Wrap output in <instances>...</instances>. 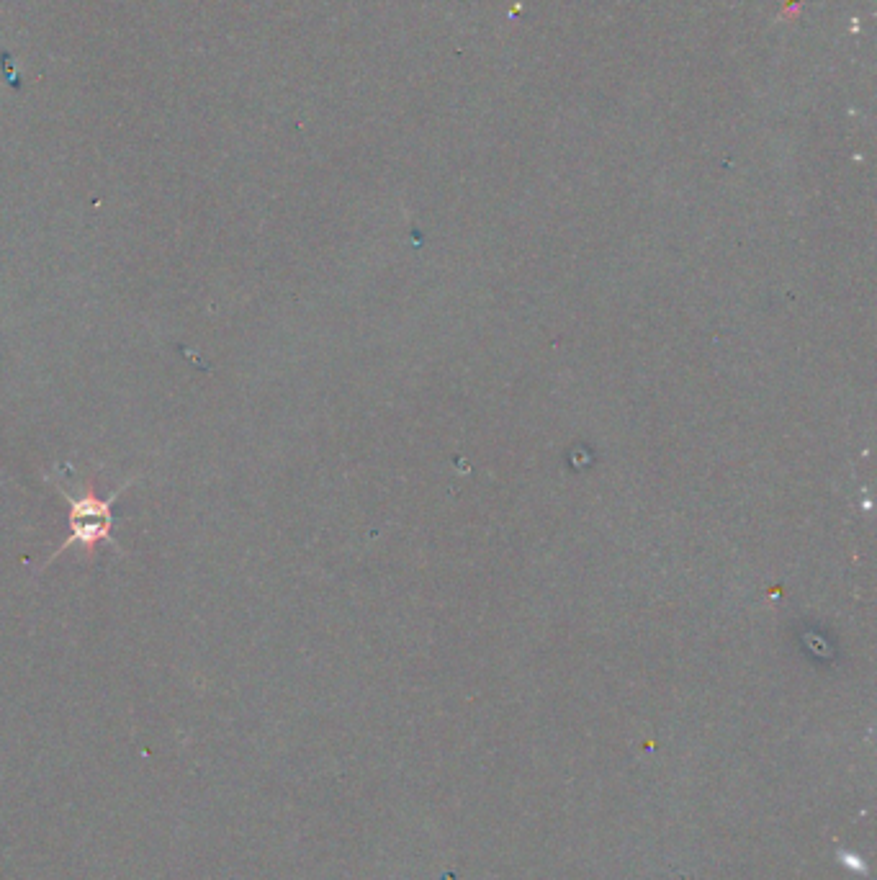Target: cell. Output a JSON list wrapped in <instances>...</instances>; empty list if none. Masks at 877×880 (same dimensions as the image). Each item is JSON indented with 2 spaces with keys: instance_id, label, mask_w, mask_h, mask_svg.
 I'll use <instances>...</instances> for the list:
<instances>
[{
  "instance_id": "obj_1",
  "label": "cell",
  "mask_w": 877,
  "mask_h": 880,
  "mask_svg": "<svg viewBox=\"0 0 877 880\" xmlns=\"http://www.w3.org/2000/svg\"><path fill=\"white\" fill-rule=\"evenodd\" d=\"M49 479H52V484H55L57 492L62 495V500L67 502V510H70V515H67V520H70V533H67L65 541L57 546L55 554L49 556L47 564H52L57 556H62L70 549H83L85 556H91V559L96 556L98 546H103V543H109V546L119 549V543H116L114 538V525H116L114 505L129 487H134V479H129V482L121 484L119 489H114L106 500L98 497L96 492H93L91 484H85L83 479L75 474L73 464L55 466V469L49 471ZM47 564H44V567H47Z\"/></svg>"
}]
</instances>
